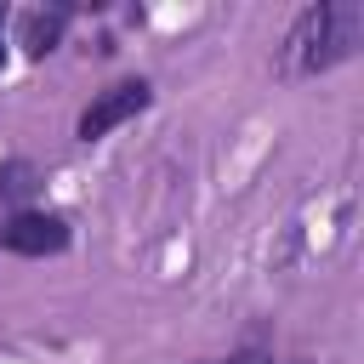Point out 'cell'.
<instances>
[{
    "label": "cell",
    "instance_id": "3957f363",
    "mask_svg": "<svg viewBox=\"0 0 364 364\" xmlns=\"http://www.w3.org/2000/svg\"><path fill=\"white\" fill-rule=\"evenodd\" d=\"M68 222L57 216V210H17V216H6V228H0V245L11 250V256H63L68 250Z\"/></svg>",
    "mask_w": 364,
    "mask_h": 364
},
{
    "label": "cell",
    "instance_id": "277c9868",
    "mask_svg": "<svg viewBox=\"0 0 364 364\" xmlns=\"http://www.w3.org/2000/svg\"><path fill=\"white\" fill-rule=\"evenodd\" d=\"M68 17H74V6H46V11H23V51L28 57H51L57 46H63V28H68Z\"/></svg>",
    "mask_w": 364,
    "mask_h": 364
},
{
    "label": "cell",
    "instance_id": "5b68a950",
    "mask_svg": "<svg viewBox=\"0 0 364 364\" xmlns=\"http://www.w3.org/2000/svg\"><path fill=\"white\" fill-rule=\"evenodd\" d=\"M34 188V165H23V159H11V165H0V193L6 199H17V193H28Z\"/></svg>",
    "mask_w": 364,
    "mask_h": 364
},
{
    "label": "cell",
    "instance_id": "52a82bcc",
    "mask_svg": "<svg viewBox=\"0 0 364 364\" xmlns=\"http://www.w3.org/2000/svg\"><path fill=\"white\" fill-rule=\"evenodd\" d=\"M6 23H11V6H0V63H6Z\"/></svg>",
    "mask_w": 364,
    "mask_h": 364
},
{
    "label": "cell",
    "instance_id": "6da1fadb",
    "mask_svg": "<svg viewBox=\"0 0 364 364\" xmlns=\"http://www.w3.org/2000/svg\"><path fill=\"white\" fill-rule=\"evenodd\" d=\"M364 46V6L358 0H318L301 6L279 46V80H318L336 63L358 57Z\"/></svg>",
    "mask_w": 364,
    "mask_h": 364
},
{
    "label": "cell",
    "instance_id": "8992f818",
    "mask_svg": "<svg viewBox=\"0 0 364 364\" xmlns=\"http://www.w3.org/2000/svg\"><path fill=\"white\" fill-rule=\"evenodd\" d=\"M199 364H307V358H273V353L245 347V353H228V358H199Z\"/></svg>",
    "mask_w": 364,
    "mask_h": 364
},
{
    "label": "cell",
    "instance_id": "7a4b0ae2",
    "mask_svg": "<svg viewBox=\"0 0 364 364\" xmlns=\"http://www.w3.org/2000/svg\"><path fill=\"white\" fill-rule=\"evenodd\" d=\"M148 102H154V85H148L142 74H131V80H114L108 91H97V97L80 108V119H74V136H80V142H102L108 131H119L125 119H136Z\"/></svg>",
    "mask_w": 364,
    "mask_h": 364
}]
</instances>
